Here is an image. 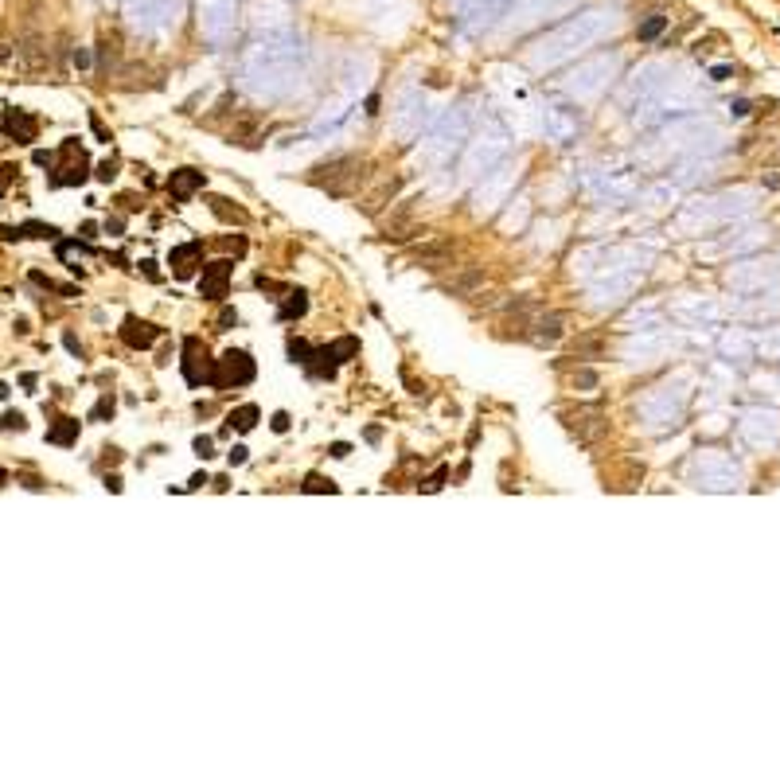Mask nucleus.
<instances>
[{"mask_svg":"<svg viewBox=\"0 0 780 780\" xmlns=\"http://www.w3.org/2000/svg\"><path fill=\"white\" fill-rule=\"evenodd\" d=\"M601 32H605L601 12H593V16H581V24H570L566 32L554 35L550 43H538V51H531V63H535V67H554L558 59H566V55H574V51H581L589 39H597Z\"/></svg>","mask_w":780,"mask_h":780,"instance_id":"1","label":"nucleus"},{"mask_svg":"<svg viewBox=\"0 0 780 780\" xmlns=\"http://www.w3.org/2000/svg\"><path fill=\"white\" fill-rule=\"evenodd\" d=\"M507 152V137L500 133V129H492V133H484V137H476V141L469 144V152H464V164H461V172H464V180H476V176H488V168H492L495 160Z\"/></svg>","mask_w":780,"mask_h":780,"instance_id":"2","label":"nucleus"},{"mask_svg":"<svg viewBox=\"0 0 780 780\" xmlns=\"http://www.w3.org/2000/svg\"><path fill=\"white\" fill-rule=\"evenodd\" d=\"M359 176H363V160L359 156H340V160L320 164V168L312 172V184L328 187L332 195H347L355 184H359Z\"/></svg>","mask_w":780,"mask_h":780,"instance_id":"3","label":"nucleus"},{"mask_svg":"<svg viewBox=\"0 0 780 780\" xmlns=\"http://www.w3.org/2000/svg\"><path fill=\"white\" fill-rule=\"evenodd\" d=\"M562 421L578 445H601L609 433V418L601 406H578V410H562Z\"/></svg>","mask_w":780,"mask_h":780,"instance_id":"4","label":"nucleus"},{"mask_svg":"<svg viewBox=\"0 0 780 780\" xmlns=\"http://www.w3.org/2000/svg\"><path fill=\"white\" fill-rule=\"evenodd\" d=\"M254 378V359L246 352H227L223 359H215V367H211V386H218V390H227V386H246Z\"/></svg>","mask_w":780,"mask_h":780,"instance_id":"5","label":"nucleus"},{"mask_svg":"<svg viewBox=\"0 0 780 780\" xmlns=\"http://www.w3.org/2000/svg\"><path fill=\"white\" fill-rule=\"evenodd\" d=\"M695 476H698V488H710V492H722V488L738 484V469L726 457H714V453L695 457Z\"/></svg>","mask_w":780,"mask_h":780,"instance_id":"6","label":"nucleus"},{"mask_svg":"<svg viewBox=\"0 0 780 780\" xmlns=\"http://www.w3.org/2000/svg\"><path fill=\"white\" fill-rule=\"evenodd\" d=\"M640 410H644L648 426H667V421L675 426V418L683 414V390L671 395V386H660V390H652V395L644 398Z\"/></svg>","mask_w":780,"mask_h":780,"instance_id":"7","label":"nucleus"},{"mask_svg":"<svg viewBox=\"0 0 780 780\" xmlns=\"http://www.w3.org/2000/svg\"><path fill=\"white\" fill-rule=\"evenodd\" d=\"M636 281H640L636 269H617V273L601 277V281L589 289V297H593V304H617V301H624V297L636 289Z\"/></svg>","mask_w":780,"mask_h":780,"instance_id":"8","label":"nucleus"},{"mask_svg":"<svg viewBox=\"0 0 780 780\" xmlns=\"http://www.w3.org/2000/svg\"><path fill=\"white\" fill-rule=\"evenodd\" d=\"M741 437H745L753 449H769V445H776V437H780V418H776V414H761V410L745 414V421H741Z\"/></svg>","mask_w":780,"mask_h":780,"instance_id":"9","label":"nucleus"},{"mask_svg":"<svg viewBox=\"0 0 780 780\" xmlns=\"http://www.w3.org/2000/svg\"><path fill=\"white\" fill-rule=\"evenodd\" d=\"M180 367H184V378H187L192 386H199V383H207V378H211L215 359L207 355V347H203L199 336H187V340H184V363H180Z\"/></svg>","mask_w":780,"mask_h":780,"instance_id":"10","label":"nucleus"},{"mask_svg":"<svg viewBox=\"0 0 780 780\" xmlns=\"http://www.w3.org/2000/svg\"><path fill=\"white\" fill-rule=\"evenodd\" d=\"M609 70H612V59H597V63H589V67L574 70V78L566 82V90H570L574 98H593V94H601V86H605V78H601V75H609Z\"/></svg>","mask_w":780,"mask_h":780,"instance_id":"11","label":"nucleus"},{"mask_svg":"<svg viewBox=\"0 0 780 780\" xmlns=\"http://www.w3.org/2000/svg\"><path fill=\"white\" fill-rule=\"evenodd\" d=\"M86 180V156L78 149V141H63V168L59 176H51V187H70V184H82Z\"/></svg>","mask_w":780,"mask_h":780,"instance_id":"12","label":"nucleus"},{"mask_svg":"<svg viewBox=\"0 0 780 780\" xmlns=\"http://www.w3.org/2000/svg\"><path fill=\"white\" fill-rule=\"evenodd\" d=\"M230 261H211V266H203V277H199V297H207V301H223L227 297V285H230Z\"/></svg>","mask_w":780,"mask_h":780,"instance_id":"13","label":"nucleus"},{"mask_svg":"<svg viewBox=\"0 0 780 780\" xmlns=\"http://www.w3.org/2000/svg\"><path fill=\"white\" fill-rule=\"evenodd\" d=\"M199 261H203V242H184V246H176V250H172V258H168L172 277H176V281H187V277H195Z\"/></svg>","mask_w":780,"mask_h":780,"instance_id":"14","label":"nucleus"},{"mask_svg":"<svg viewBox=\"0 0 780 780\" xmlns=\"http://www.w3.org/2000/svg\"><path fill=\"white\" fill-rule=\"evenodd\" d=\"M4 133L12 137V141H20V144H32L35 141V133H39V121L27 113V109H4Z\"/></svg>","mask_w":780,"mask_h":780,"instance_id":"15","label":"nucleus"},{"mask_svg":"<svg viewBox=\"0 0 780 780\" xmlns=\"http://www.w3.org/2000/svg\"><path fill=\"white\" fill-rule=\"evenodd\" d=\"M156 324H149V320H141V316H125V324H121V340H125L133 352H141V347H152L156 344Z\"/></svg>","mask_w":780,"mask_h":780,"instance_id":"16","label":"nucleus"},{"mask_svg":"<svg viewBox=\"0 0 780 780\" xmlns=\"http://www.w3.org/2000/svg\"><path fill=\"white\" fill-rule=\"evenodd\" d=\"M199 187H203V172H195V168H180V172H172V180H168V192H172L176 203H187Z\"/></svg>","mask_w":780,"mask_h":780,"instance_id":"17","label":"nucleus"},{"mask_svg":"<svg viewBox=\"0 0 780 780\" xmlns=\"http://www.w3.org/2000/svg\"><path fill=\"white\" fill-rule=\"evenodd\" d=\"M531 328H535V332H531L535 344H554V340L562 336V316H538Z\"/></svg>","mask_w":780,"mask_h":780,"instance_id":"18","label":"nucleus"},{"mask_svg":"<svg viewBox=\"0 0 780 780\" xmlns=\"http://www.w3.org/2000/svg\"><path fill=\"white\" fill-rule=\"evenodd\" d=\"M211 211H215V215L223 218V223H238V227L246 223V211H242V207H235L230 199H223V195H215V199H211Z\"/></svg>","mask_w":780,"mask_h":780,"instance_id":"19","label":"nucleus"},{"mask_svg":"<svg viewBox=\"0 0 780 780\" xmlns=\"http://www.w3.org/2000/svg\"><path fill=\"white\" fill-rule=\"evenodd\" d=\"M258 418H261L258 406H238V410L230 414L227 421H230V429H238V433H250V429L258 426Z\"/></svg>","mask_w":780,"mask_h":780,"instance_id":"20","label":"nucleus"},{"mask_svg":"<svg viewBox=\"0 0 780 780\" xmlns=\"http://www.w3.org/2000/svg\"><path fill=\"white\" fill-rule=\"evenodd\" d=\"M47 441H55V445H75V441H78V421H75V418H59V426L47 433Z\"/></svg>","mask_w":780,"mask_h":780,"instance_id":"21","label":"nucleus"},{"mask_svg":"<svg viewBox=\"0 0 780 780\" xmlns=\"http://www.w3.org/2000/svg\"><path fill=\"white\" fill-rule=\"evenodd\" d=\"M304 309H309V297L297 289V293H285V304H281V312H277V316H281V320H293V316H304Z\"/></svg>","mask_w":780,"mask_h":780,"instance_id":"22","label":"nucleus"},{"mask_svg":"<svg viewBox=\"0 0 780 780\" xmlns=\"http://www.w3.org/2000/svg\"><path fill=\"white\" fill-rule=\"evenodd\" d=\"M328 352H332V359H336V363H347L352 355H359V340L344 336V340H336V344L328 347Z\"/></svg>","mask_w":780,"mask_h":780,"instance_id":"23","label":"nucleus"},{"mask_svg":"<svg viewBox=\"0 0 780 780\" xmlns=\"http://www.w3.org/2000/svg\"><path fill=\"white\" fill-rule=\"evenodd\" d=\"M667 27V16H652V20H644L640 24V39H655V35Z\"/></svg>","mask_w":780,"mask_h":780,"instance_id":"24","label":"nucleus"},{"mask_svg":"<svg viewBox=\"0 0 780 780\" xmlns=\"http://www.w3.org/2000/svg\"><path fill=\"white\" fill-rule=\"evenodd\" d=\"M304 492H336V484H332V480H324V476H316V472H312L309 480H304Z\"/></svg>","mask_w":780,"mask_h":780,"instance_id":"25","label":"nucleus"},{"mask_svg":"<svg viewBox=\"0 0 780 780\" xmlns=\"http://www.w3.org/2000/svg\"><path fill=\"white\" fill-rule=\"evenodd\" d=\"M289 355H293V363H309V359H312V347L304 344V340H293V344H289Z\"/></svg>","mask_w":780,"mask_h":780,"instance_id":"26","label":"nucleus"},{"mask_svg":"<svg viewBox=\"0 0 780 780\" xmlns=\"http://www.w3.org/2000/svg\"><path fill=\"white\" fill-rule=\"evenodd\" d=\"M113 176H118V160H101V164H98V180H106V184H109Z\"/></svg>","mask_w":780,"mask_h":780,"instance_id":"27","label":"nucleus"},{"mask_svg":"<svg viewBox=\"0 0 780 780\" xmlns=\"http://www.w3.org/2000/svg\"><path fill=\"white\" fill-rule=\"evenodd\" d=\"M211 453H215V441H211V437H195V457H203V461H207Z\"/></svg>","mask_w":780,"mask_h":780,"instance_id":"28","label":"nucleus"},{"mask_svg":"<svg viewBox=\"0 0 780 780\" xmlns=\"http://www.w3.org/2000/svg\"><path fill=\"white\" fill-rule=\"evenodd\" d=\"M230 324H238V312H235V309H223V312H218V332H227Z\"/></svg>","mask_w":780,"mask_h":780,"instance_id":"29","label":"nucleus"},{"mask_svg":"<svg viewBox=\"0 0 780 780\" xmlns=\"http://www.w3.org/2000/svg\"><path fill=\"white\" fill-rule=\"evenodd\" d=\"M0 429H24V414H4V418H0Z\"/></svg>","mask_w":780,"mask_h":780,"instance_id":"30","label":"nucleus"},{"mask_svg":"<svg viewBox=\"0 0 780 780\" xmlns=\"http://www.w3.org/2000/svg\"><path fill=\"white\" fill-rule=\"evenodd\" d=\"M109 414H113V398H101V402L94 406V414H90V418H109Z\"/></svg>","mask_w":780,"mask_h":780,"instance_id":"31","label":"nucleus"},{"mask_svg":"<svg viewBox=\"0 0 780 780\" xmlns=\"http://www.w3.org/2000/svg\"><path fill=\"white\" fill-rule=\"evenodd\" d=\"M574 386H597V375L593 371H578V375H574Z\"/></svg>","mask_w":780,"mask_h":780,"instance_id":"32","label":"nucleus"},{"mask_svg":"<svg viewBox=\"0 0 780 780\" xmlns=\"http://www.w3.org/2000/svg\"><path fill=\"white\" fill-rule=\"evenodd\" d=\"M445 476H449V472H445V469H441V472H433V476L426 480V492H437V488L445 484Z\"/></svg>","mask_w":780,"mask_h":780,"instance_id":"33","label":"nucleus"},{"mask_svg":"<svg viewBox=\"0 0 780 780\" xmlns=\"http://www.w3.org/2000/svg\"><path fill=\"white\" fill-rule=\"evenodd\" d=\"M289 421H293L289 414H273V429H277V433H285V429H289Z\"/></svg>","mask_w":780,"mask_h":780,"instance_id":"34","label":"nucleus"},{"mask_svg":"<svg viewBox=\"0 0 780 780\" xmlns=\"http://www.w3.org/2000/svg\"><path fill=\"white\" fill-rule=\"evenodd\" d=\"M227 457H230V464H242V461H246V445H235Z\"/></svg>","mask_w":780,"mask_h":780,"instance_id":"35","label":"nucleus"},{"mask_svg":"<svg viewBox=\"0 0 780 780\" xmlns=\"http://www.w3.org/2000/svg\"><path fill=\"white\" fill-rule=\"evenodd\" d=\"M8 184H12V168H0V195L8 192Z\"/></svg>","mask_w":780,"mask_h":780,"instance_id":"36","label":"nucleus"}]
</instances>
